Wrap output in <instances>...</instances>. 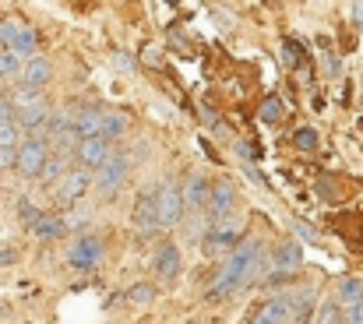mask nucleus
I'll list each match as a JSON object with an SVG mask.
<instances>
[{"mask_svg": "<svg viewBox=\"0 0 363 324\" xmlns=\"http://www.w3.org/2000/svg\"><path fill=\"white\" fill-rule=\"evenodd\" d=\"M264 261H268V243L261 236H250V240H240L216 268V279L212 286L205 289V300L208 303H223L230 296H237L243 289L257 286L261 272H264Z\"/></svg>", "mask_w": 363, "mask_h": 324, "instance_id": "f257e3e1", "label": "nucleus"}, {"mask_svg": "<svg viewBox=\"0 0 363 324\" xmlns=\"http://www.w3.org/2000/svg\"><path fill=\"white\" fill-rule=\"evenodd\" d=\"M240 240H243V218L226 216V218H219V222H208L198 243H201V254L205 257H226Z\"/></svg>", "mask_w": 363, "mask_h": 324, "instance_id": "f03ea898", "label": "nucleus"}, {"mask_svg": "<svg viewBox=\"0 0 363 324\" xmlns=\"http://www.w3.org/2000/svg\"><path fill=\"white\" fill-rule=\"evenodd\" d=\"M106 261V240L99 233H78L74 243L67 247V268L74 275H92Z\"/></svg>", "mask_w": 363, "mask_h": 324, "instance_id": "7ed1b4c3", "label": "nucleus"}, {"mask_svg": "<svg viewBox=\"0 0 363 324\" xmlns=\"http://www.w3.org/2000/svg\"><path fill=\"white\" fill-rule=\"evenodd\" d=\"M127 173H130V155L113 148L110 159L92 173V191H96L103 201H113V198L123 191V184H127Z\"/></svg>", "mask_w": 363, "mask_h": 324, "instance_id": "20e7f679", "label": "nucleus"}, {"mask_svg": "<svg viewBox=\"0 0 363 324\" xmlns=\"http://www.w3.org/2000/svg\"><path fill=\"white\" fill-rule=\"evenodd\" d=\"M46 159H50V141H43V138H32V134H28V138L14 148V169H18L25 180H39Z\"/></svg>", "mask_w": 363, "mask_h": 324, "instance_id": "39448f33", "label": "nucleus"}, {"mask_svg": "<svg viewBox=\"0 0 363 324\" xmlns=\"http://www.w3.org/2000/svg\"><path fill=\"white\" fill-rule=\"evenodd\" d=\"M152 194V205H155V216L162 229H177L180 218H184V201H180V187L177 184H159L148 191Z\"/></svg>", "mask_w": 363, "mask_h": 324, "instance_id": "423d86ee", "label": "nucleus"}, {"mask_svg": "<svg viewBox=\"0 0 363 324\" xmlns=\"http://www.w3.org/2000/svg\"><path fill=\"white\" fill-rule=\"evenodd\" d=\"M0 50H11L21 60L25 57H35L39 53V35H35V28L18 25V21L7 18V21H0Z\"/></svg>", "mask_w": 363, "mask_h": 324, "instance_id": "0eeeda50", "label": "nucleus"}, {"mask_svg": "<svg viewBox=\"0 0 363 324\" xmlns=\"http://www.w3.org/2000/svg\"><path fill=\"white\" fill-rule=\"evenodd\" d=\"M53 187H57V191H53V194H57V205H64V208L82 205V198L92 191V173L82 169V166H71Z\"/></svg>", "mask_w": 363, "mask_h": 324, "instance_id": "6e6552de", "label": "nucleus"}, {"mask_svg": "<svg viewBox=\"0 0 363 324\" xmlns=\"http://www.w3.org/2000/svg\"><path fill=\"white\" fill-rule=\"evenodd\" d=\"M152 272L159 275V286H177L180 282V272H184V257H180V247L173 240H162L152 254Z\"/></svg>", "mask_w": 363, "mask_h": 324, "instance_id": "1a4fd4ad", "label": "nucleus"}, {"mask_svg": "<svg viewBox=\"0 0 363 324\" xmlns=\"http://www.w3.org/2000/svg\"><path fill=\"white\" fill-rule=\"evenodd\" d=\"M237 201H240V191H237L233 180H219V184H212V191H208V205H205V225H208V222H219V218H226V216H233Z\"/></svg>", "mask_w": 363, "mask_h": 324, "instance_id": "9d476101", "label": "nucleus"}, {"mask_svg": "<svg viewBox=\"0 0 363 324\" xmlns=\"http://www.w3.org/2000/svg\"><path fill=\"white\" fill-rule=\"evenodd\" d=\"M208 191H212V180H208V177H201V173H187V180H184V187H180L184 212L201 216L205 205H208Z\"/></svg>", "mask_w": 363, "mask_h": 324, "instance_id": "9b49d317", "label": "nucleus"}, {"mask_svg": "<svg viewBox=\"0 0 363 324\" xmlns=\"http://www.w3.org/2000/svg\"><path fill=\"white\" fill-rule=\"evenodd\" d=\"M247 324H289V289L272 293V296L247 318Z\"/></svg>", "mask_w": 363, "mask_h": 324, "instance_id": "f8f14e48", "label": "nucleus"}, {"mask_svg": "<svg viewBox=\"0 0 363 324\" xmlns=\"http://www.w3.org/2000/svg\"><path fill=\"white\" fill-rule=\"evenodd\" d=\"M50 78H53V60H50V57L35 53V57H25V60H21L18 85H25V89H46Z\"/></svg>", "mask_w": 363, "mask_h": 324, "instance_id": "ddd939ff", "label": "nucleus"}, {"mask_svg": "<svg viewBox=\"0 0 363 324\" xmlns=\"http://www.w3.org/2000/svg\"><path fill=\"white\" fill-rule=\"evenodd\" d=\"M110 152H113V145L106 141V138H82L78 141V148H74V159H78V166L82 169H89V173H96L106 159H110Z\"/></svg>", "mask_w": 363, "mask_h": 324, "instance_id": "4468645a", "label": "nucleus"}, {"mask_svg": "<svg viewBox=\"0 0 363 324\" xmlns=\"http://www.w3.org/2000/svg\"><path fill=\"white\" fill-rule=\"evenodd\" d=\"M314 307H318V289L314 286L289 289V324H311Z\"/></svg>", "mask_w": 363, "mask_h": 324, "instance_id": "2eb2a0df", "label": "nucleus"}, {"mask_svg": "<svg viewBox=\"0 0 363 324\" xmlns=\"http://www.w3.org/2000/svg\"><path fill=\"white\" fill-rule=\"evenodd\" d=\"M130 225H134L141 236H152V233L162 229V225H159V216H155V205H152V194H141V198H138V205H134V212H130Z\"/></svg>", "mask_w": 363, "mask_h": 324, "instance_id": "dca6fc26", "label": "nucleus"}, {"mask_svg": "<svg viewBox=\"0 0 363 324\" xmlns=\"http://www.w3.org/2000/svg\"><path fill=\"white\" fill-rule=\"evenodd\" d=\"M103 106H82L78 113H71V130L78 134V141L82 138H96L99 134V123H103Z\"/></svg>", "mask_w": 363, "mask_h": 324, "instance_id": "f3484780", "label": "nucleus"}, {"mask_svg": "<svg viewBox=\"0 0 363 324\" xmlns=\"http://www.w3.org/2000/svg\"><path fill=\"white\" fill-rule=\"evenodd\" d=\"M127 134H130V113L106 109V113H103V123H99V138H106V141L113 145V141H123Z\"/></svg>", "mask_w": 363, "mask_h": 324, "instance_id": "a211bd4d", "label": "nucleus"}, {"mask_svg": "<svg viewBox=\"0 0 363 324\" xmlns=\"http://www.w3.org/2000/svg\"><path fill=\"white\" fill-rule=\"evenodd\" d=\"M28 233H32L35 240H43V243H57V240H64V236H67V229H64V218H60V216H50V212H43V216L35 218V222L28 225Z\"/></svg>", "mask_w": 363, "mask_h": 324, "instance_id": "6ab92c4d", "label": "nucleus"}, {"mask_svg": "<svg viewBox=\"0 0 363 324\" xmlns=\"http://www.w3.org/2000/svg\"><path fill=\"white\" fill-rule=\"evenodd\" d=\"M50 99H39V103H32V106L25 109H14V123L21 127V130H28V134H35L43 123H46V116H50Z\"/></svg>", "mask_w": 363, "mask_h": 324, "instance_id": "aec40b11", "label": "nucleus"}, {"mask_svg": "<svg viewBox=\"0 0 363 324\" xmlns=\"http://www.w3.org/2000/svg\"><path fill=\"white\" fill-rule=\"evenodd\" d=\"M71 169V155H60V152H50V159H46V166H43V173H39V180L46 184V187H53L64 173Z\"/></svg>", "mask_w": 363, "mask_h": 324, "instance_id": "412c9836", "label": "nucleus"}, {"mask_svg": "<svg viewBox=\"0 0 363 324\" xmlns=\"http://www.w3.org/2000/svg\"><path fill=\"white\" fill-rule=\"evenodd\" d=\"M155 296H159L155 282H134V286H127V293H123L127 307H152Z\"/></svg>", "mask_w": 363, "mask_h": 324, "instance_id": "4be33fe9", "label": "nucleus"}, {"mask_svg": "<svg viewBox=\"0 0 363 324\" xmlns=\"http://www.w3.org/2000/svg\"><path fill=\"white\" fill-rule=\"evenodd\" d=\"M335 303H339L342 311L363 303V279H342V282H339V293H335Z\"/></svg>", "mask_w": 363, "mask_h": 324, "instance_id": "5701e85b", "label": "nucleus"}, {"mask_svg": "<svg viewBox=\"0 0 363 324\" xmlns=\"http://www.w3.org/2000/svg\"><path fill=\"white\" fill-rule=\"evenodd\" d=\"M60 218H64V229H67V233H85V229L92 225V212L82 208V205H71Z\"/></svg>", "mask_w": 363, "mask_h": 324, "instance_id": "b1692460", "label": "nucleus"}, {"mask_svg": "<svg viewBox=\"0 0 363 324\" xmlns=\"http://www.w3.org/2000/svg\"><path fill=\"white\" fill-rule=\"evenodd\" d=\"M314 324H339L342 321V307L335 303V296H328V300H318V307H314Z\"/></svg>", "mask_w": 363, "mask_h": 324, "instance_id": "393cba45", "label": "nucleus"}, {"mask_svg": "<svg viewBox=\"0 0 363 324\" xmlns=\"http://www.w3.org/2000/svg\"><path fill=\"white\" fill-rule=\"evenodd\" d=\"M18 71H21V57L11 50H0V82H18Z\"/></svg>", "mask_w": 363, "mask_h": 324, "instance_id": "a878e982", "label": "nucleus"}, {"mask_svg": "<svg viewBox=\"0 0 363 324\" xmlns=\"http://www.w3.org/2000/svg\"><path fill=\"white\" fill-rule=\"evenodd\" d=\"M39 99H46V96H43V89H25V85H18V89H14V96H11L7 103H11L14 109H25V106H32V103H39Z\"/></svg>", "mask_w": 363, "mask_h": 324, "instance_id": "bb28decb", "label": "nucleus"}, {"mask_svg": "<svg viewBox=\"0 0 363 324\" xmlns=\"http://www.w3.org/2000/svg\"><path fill=\"white\" fill-rule=\"evenodd\" d=\"M289 225H293V233H296V243H314V247H321V233H318L311 222H303V218H293Z\"/></svg>", "mask_w": 363, "mask_h": 324, "instance_id": "cd10ccee", "label": "nucleus"}, {"mask_svg": "<svg viewBox=\"0 0 363 324\" xmlns=\"http://www.w3.org/2000/svg\"><path fill=\"white\" fill-rule=\"evenodd\" d=\"M282 99L279 96H268L264 103H261V109H257V116H261V123H279L282 120Z\"/></svg>", "mask_w": 363, "mask_h": 324, "instance_id": "c85d7f7f", "label": "nucleus"}, {"mask_svg": "<svg viewBox=\"0 0 363 324\" xmlns=\"http://www.w3.org/2000/svg\"><path fill=\"white\" fill-rule=\"evenodd\" d=\"M14 212H18V222H21L25 229H28V225H32L35 218L43 216V208H39V205H32L28 198H18V205H14Z\"/></svg>", "mask_w": 363, "mask_h": 324, "instance_id": "c756f323", "label": "nucleus"}, {"mask_svg": "<svg viewBox=\"0 0 363 324\" xmlns=\"http://www.w3.org/2000/svg\"><path fill=\"white\" fill-rule=\"evenodd\" d=\"M233 152L240 155V162H261V148H257L254 141H247V138H237V141H233Z\"/></svg>", "mask_w": 363, "mask_h": 324, "instance_id": "7c9ffc66", "label": "nucleus"}, {"mask_svg": "<svg viewBox=\"0 0 363 324\" xmlns=\"http://www.w3.org/2000/svg\"><path fill=\"white\" fill-rule=\"evenodd\" d=\"M293 145H296L300 152H314V148H318V130H314V127H300V130L293 134Z\"/></svg>", "mask_w": 363, "mask_h": 324, "instance_id": "2f4dec72", "label": "nucleus"}, {"mask_svg": "<svg viewBox=\"0 0 363 324\" xmlns=\"http://www.w3.org/2000/svg\"><path fill=\"white\" fill-rule=\"evenodd\" d=\"M21 145V127L11 120V123H0V148H18Z\"/></svg>", "mask_w": 363, "mask_h": 324, "instance_id": "473e14b6", "label": "nucleus"}, {"mask_svg": "<svg viewBox=\"0 0 363 324\" xmlns=\"http://www.w3.org/2000/svg\"><path fill=\"white\" fill-rule=\"evenodd\" d=\"M282 50H286V60H289L293 67H300V60H303V46H300L296 39H286V43H282Z\"/></svg>", "mask_w": 363, "mask_h": 324, "instance_id": "72a5a7b5", "label": "nucleus"}, {"mask_svg": "<svg viewBox=\"0 0 363 324\" xmlns=\"http://www.w3.org/2000/svg\"><path fill=\"white\" fill-rule=\"evenodd\" d=\"M240 169H243V177H247L250 184H257V187H264V191H268V180L257 173V166H254V162H240Z\"/></svg>", "mask_w": 363, "mask_h": 324, "instance_id": "f704fd0d", "label": "nucleus"}, {"mask_svg": "<svg viewBox=\"0 0 363 324\" xmlns=\"http://www.w3.org/2000/svg\"><path fill=\"white\" fill-rule=\"evenodd\" d=\"M339 324H363V303H357V307H346L342 311V321Z\"/></svg>", "mask_w": 363, "mask_h": 324, "instance_id": "c9c22d12", "label": "nucleus"}, {"mask_svg": "<svg viewBox=\"0 0 363 324\" xmlns=\"http://www.w3.org/2000/svg\"><path fill=\"white\" fill-rule=\"evenodd\" d=\"M325 67H328V78H339V71H342L335 53H325Z\"/></svg>", "mask_w": 363, "mask_h": 324, "instance_id": "e433bc0d", "label": "nucleus"}, {"mask_svg": "<svg viewBox=\"0 0 363 324\" xmlns=\"http://www.w3.org/2000/svg\"><path fill=\"white\" fill-rule=\"evenodd\" d=\"M0 169H14V148H0Z\"/></svg>", "mask_w": 363, "mask_h": 324, "instance_id": "4c0bfd02", "label": "nucleus"}, {"mask_svg": "<svg viewBox=\"0 0 363 324\" xmlns=\"http://www.w3.org/2000/svg\"><path fill=\"white\" fill-rule=\"evenodd\" d=\"M14 120V106L7 99H0V123H11Z\"/></svg>", "mask_w": 363, "mask_h": 324, "instance_id": "58836bf2", "label": "nucleus"}, {"mask_svg": "<svg viewBox=\"0 0 363 324\" xmlns=\"http://www.w3.org/2000/svg\"><path fill=\"white\" fill-rule=\"evenodd\" d=\"M212 134H216V138H223V141H230V123H223V120H216V127H212Z\"/></svg>", "mask_w": 363, "mask_h": 324, "instance_id": "ea45409f", "label": "nucleus"}, {"mask_svg": "<svg viewBox=\"0 0 363 324\" xmlns=\"http://www.w3.org/2000/svg\"><path fill=\"white\" fill-rule=\"evenodd\" d=\"M113 64H117L121 71H130V67H134V60H130V57H123V53H113Z\"/></svg>", "mask_w": 363, "mask_h": 324, "instance_id": "a19ab883", "label": "nucleus"}, {"mask_svg": "<svg viewBox=\"0 0 363 324\" xmlns=\"http://www.w3.org/2000/svg\"><path fill=\"white\" fill-rule=\"evenodd\" d=\"M18 261V250H0V268L4 264H14Z\"/></svg>", "mask_w": 363, "mask_h": 324, "instance_id": "79ce46f5", "label": "nucleus"}, {"mask_svg": "<svg viewBox=\"0 0 363 324\" xmlns=\"http://www.w3.org/2000/svg\"><path fill=\"white\" fill-rule=\"evenodd\" d=\"M353 21L363 25V0H353Z\"/></svg>", "mask_w": 363, "mask_h": 324, "instance_id": "37998d69", "label": "nucleus"}, {"mask_svg": "<svg viewBox=\"0 0 363 324\" xmlns=\"http://www.w3.org/2000/svg\"><path fill=\"white\" fill-rule=\"evenodd\" d=\"M0 99H7V96H4V82H0Z\"/></svg>", "mask_w": 363, "mask_h": 324, "instance_id": "c03bdc74", "label": "nucleus"}, {"mask_svg": "<svg viewBox=\"0 0 363 324\" xmlns=\"http://www.w3.org/2000/svg\"><path fill=\"white\" fill-rule=\"evenodd\" d=\"M357 127H360V130H363V116H360V123H357Z\"/></svg>", "mask_w": 363, "mask_h": 324, "instance_id": "a18cd8bd", "label": "nucleus"}, {"mask_svg": "<svg viewBox=\"0 0 363 324\" xmlns=\"http://www.w3.org/2000/svg\"><path fill=\"white\" fill-rule=\"evenodd\" d=\"M166 4H180V0H166Z\"/></svg>", "mask_w": 363, "mask_h": 324, "instance_id": "49530a36", "label": "nucleus"}]
</instances>
